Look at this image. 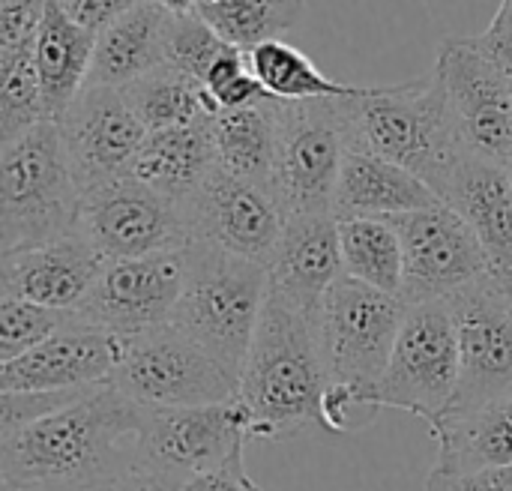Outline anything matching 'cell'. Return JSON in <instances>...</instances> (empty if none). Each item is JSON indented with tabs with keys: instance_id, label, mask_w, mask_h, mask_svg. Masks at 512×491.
<instances>
[{
	"instance_id": "1",
	"label": "cell",
	"mask_w": 512,
	"mask_h": 491,
	"mask_svg": "<svg viewBox=\"0 0 512 491\" xmlns=\"http://www.w3.org/2000/svg\"><path fill=\"white\" fill-rule=\"evenodd\" d=\"M144 408L102 384L0 447L12 491H96L141 465Z\"/></svg>"
},
{
	"instance_id": "2",
	"label": "cell",
	"mask_w": 512,
	"mask_h": 491,
	"mask_svg": "<svg viewBox=\"0 0 512 491\" xmlns=\"http://www.w3.org/2000/svg\"><path fill=\"white\" fill-rule=\"evenodd\" d=\"M324 393L318 324L267 291L237 390L249 414V438L279 441L306 426L324 429Z\"/></svg>"
},
{
	"instance_id": "3",
	"label": "cell",
	"mask_w": 512,
	"mask_h": 491,
	"mask_svg": "<svg viewBox=\"0 0 512 491\" xmlns=\"http://www.w3.org/2000/svg\"><path fill=\"white\" fill-rule=\"evenodd\" d=\"M339 111L351 150L375 153L420 177L438 198L444 195L465 147L435 66L408 84L360 87L339 99Z\"/></svg>"
},
{
	"instance_id": "4",
	"label": "cell",
	"mask_w": 512,
	"mask_h": 491,
	"mask_svg": "<svg viewBox=\"0 0 512 491\" xmlns=\"http://www.w3.org/2000/svg\"><path fill=\"white\" fill-rule=\"evenodd\" d=\"M78 210L81 189L54 120L0 147V261L69 237Z\"/></svg>"
},
{
	"instance_id": "5",
	"label": "cell",
	"mask_w": 512,
	"mask_h": 491,
	"mask_svg": "<svg viewBox=\"0 0 512 491\" xmlns=\"http://www.w3.org/2000/svg\"><path fill=\"white\" fill-rule=\"evenodd\" d=\"M267 291V267L204 243H189L183 291L168 324L240 378Z\"/></svg>"
},
{
	"instance_id": "6",
	"label": "cell",
	"mask_w": 512,
	"mask_h": 491,
	"mask_svg": "<svg viewBox=\"0 0 512 491\" xmlns=\"http://www.w3.org/2000/svg\"><path fill=\"white\" fill-rule=\"evenodd\" d=\"M405 315L408 303L402 297L381 294L348 276L327 291L318 312L321 363L327 384L348 390L357 408H369Z\"/></svg>"
},
{
	"instance_id": "7",
	"label": "cell",
	"mask_w": 512,
	"mask_h": 491,
	"mask_svg": "<svg viewBox=\"0 0 512 491\" xmlns=\"http://www.w3.org/2000/svg\"><path fill=\"white\" fill-rule=\"evenodd\" d=\"M108 387L144 411L198 408L237 399L240 378L171 324L120 339Z\"/></svg>"
},
{
	"instance_id": "8",
	"label": "cell",
	"mask_w": 512,
	"mask_h": 491,
	"mask_svg": "<svg viewBox=\"0 0 512 491\" xmlns=\"http://www.w3.org/2000/svg\"><path fill=\"white\" fill-rule=\"evenodd\" d=\"M345 150L339 99L276 102L270 192L285 219L333 216V195Z\"/></svg>"
},
{
	"instance_id": "9",
	"label": "cell",
	"mask_w": 512,
	"mask_h": 491,
	"mask_svg": "<svg viewBox=\"0 0 512 491\" xmlns=\"http://www.w3.org/2000/svg\"><path fill=\"white\" fill-rule=\"evenodd\" d=\"M459 372V333L447 300L408 306L390 363L369 396V411L393 408L432 426L447 414Z\"/></svg>"
},
{
	"instance_id": "10",
	"label": "cell",
	"mask_w": 512,
	"mask_h": 491,
	"mask_svg": "<svg viewBox=\"0 0 512 491\" xmlns=\"http://www.w3.org/2000/svg\"><path fill=\"white\" fill-rule=\"evenodd\" d=\"M447 306L459 333V387L447 414H468L512 399V306L495 279L480 276L465 285Z\"/></svg>"
},
{
	"instance_id": "11",
	"label": "cell",
	"mask_w": 512,
	"mask_h": 491,
	"mask_svg": "<svg viewBox=\"0 0 512 491\" xmlns=\"http://www.w3.org/2000/svg\"><path fill=\"white\" fill-rule=\"evenodd\" d=\"M186 279V249L126 261H105L96 282L75 306L81 327L129 339L171 321Z\"/></svg>"
},
{
	"instance_id": "12",
	"label": "cell",
	"mask_w": 512,
	"mask_h": 491,
	"mask_svg": "<svg viewBox=\"0 0 512 491\" xmlns=\"http://www.w3.org/2000/svg\"><path fill=\"white\" fill-rule=\"evenodd\" d=\"M78 231L102 261L177 252L192 243L180 207L129 174L81 195Z\"/></svg>"
},
{
	"instance_id": "13",
	"label": "cell",
	"mask_w": 512,
	"mask_h": 491,
	"mask_svg": "<svg viewBox=\"0 0 512 491\" xmlns=\"http://www.w3.org/2000/svg\"><path fill=\"white\" fill-rule=\"evenodd\" d=\"M465 153L507 165L512 159V78L474 42L450 36L435 63Z\"/></svg>"
},
{
	"instance_id": "14",
	"label": "cell",
	"mask_w": 512,
	"mask_h": 491,
	"mask_svg": "<svg viewBox=\"0 0 512 491\" xmlns=\"http://www.w3.org/2000/svg\"><path fill=\"white\" fill-rule=\"evenodd\" d=\"M390 222L402 243V300L408 306L447 300L492 273L480 240L447 204L402 213Z\"/></svg>"
},
{
	"instance_id": "15",
	"label": "cell",
	"mask_w": 512,
	"mask_h": 491,
	"mask_svg": "<svg viewBox=\"0 0 512 491\" xmlns=\"http://www.w3.org/2000/svg\"><path fill=\"white\" fill-rule=\"evenodd\" d=\"M192 243L270 267L285 216L267 186L213 168L192 198L180 207Z\"/></svg>"
},
{
	"instance_id": "16",
	"label": "cell",
	"mask_w": 512,
	"mask_h": 491,
	"mask_svg": "<svg viewBox=\"0 0 512 491\" xmlns=\"http://www.w3.org/2000/svg\"><path fill=\"white\" fill-rule=\"evenodd\" d=\"M246 441L249 414L237 399L198 408L144 411L141 465L186 483L243 456Z\"/></svg>"
},
{
	"instance_id": "17",
	"label": "cell",
	"mask_w": 512,
	"mask_h": 491,
	"mask_svg": "<svg viewBox=\"0 0 512 491\" xmlns=\"http://www.w3.org/2000/svg\"><path fill=\"white\" fill-rule=\"evenodd\" d=\"M72 177L84 192L120 180L147 138L123 90L87 84L57 120Z\"/></svg>"
},
{
	"instance_id": "18",
	"label": "cell",
	"mask_w": 512,
	"mask_h": 491,
	"mask_svg": "<svg viewBox=\"0 0 512 491\" xmlns=\"http://www.w3.org/2000/svg\"><path fill=\"white\" fill-rule=\"evenodd\" d=\"M120 339L81 327L75 318L63 330L0 366V393H81L111 381Z\"/></svg>"
},
{
	"instance_id": "19",
	"label": "cell",
	"mask_w": 512,
	"mask_h": 491,
	"mask_svg": "<svg viewBox=\"0 0 512 491\" xmlns=\"http://www.w3.org/2000/svg\"><path fill=\"white\" fill-rule=\"evenodd\" d=\"M270 294L318 324L327 291L345 276L339 222L333 216L285 219L276 255L267 267Z\"/></svg>"
},
{
	"instance_id": "20",
	"label": "cell",
	"mask_w": 512,
	"mask_h": 491,
	"mask_svg": "<svg viewBox=\"0 0 512 491\" xmlns=\"http://www.w3.org/2000/svg\"><path fill=\"white\" fill-rule=\"evenodd\" d=\"M99 252L81 231L0 261V297L48 312H75L102 270Z\"/></svg>"
},
{
	"instance_id": "21",
	"label": "cell",
	"mask_w": 512,
	"mask_h": 491,
	"mask_svg": "<svg viewBox=\"0 0 512 491\" xmlns=\"http://www.w3.org/2000/svg\"><path fill=\"white\" fill-rule=\"evenodd\" d=\"M480 240L492 273L512 267V183L507 165L465 153L441 195Z\"/></svg>"
},
{
	"instance_id": "22",
	"label": "cell",
	"mask_w": 512,
	"mask_h": 491,
	"mask_svg": "<svg viewBox=\"0 0 512 491\" xmlns=\"http://www.w3.org/2000/svg\"><path fill=\"white\" fill-rule=\"evenodd\" d=\"M435 204H441V198L411 171L366 150H345L333 195L336 222L393 219Z\"/></svg>"
},
{
	"instance_id": "23",
	"label": "cell",
	"mask_w": 512,
	"mask_h": 491,
	"mask_svg": "<svg viewBox=\"0 0 512 491\" xmlns=\"http://www.w3.org/2000/svg\"><path fill=\"white\" fill-rule=\"evenodd\" d=\"M213 168L216 156L210 120H201L180 129L147 132L129 177H135L156 195L168 198L171 204L183 207Z\"/></svg>"
},
{
	"instance_id": "24",
	"label": "cell",
	"mask_w": 512,
	"mask_h": 491,
	"mask_svg": "<svg viewBox=\"0 0 512 491\" xmlns=\"http://www.w3.org/2000/svg\"><path fill=\"white\" fill-rule=\"evenodd\" d=\"M96 33L78 27L57 0H45L42 24L33 42V60L42 84L45 117L60 120L75 96L87 87Z\"/></svg>"
},
{
	"instance_id": "25",
	"label": "cell",
	"mask_w": 512,
	"mask_h": 491,
	"mask_svg": "<svg viewBox=\"0 0 512 491\" xmlns=\"http://www.w3.org/2000/svg\"><path fill=\"white\" fill-rule=\"evenodd\" d=\"M165 21L168 15L156 3L144 0L132 12L111 21L105 30H99L87 84L123 90L141 75L162 66Z\"/></svg>"
},
{
	"instance_id": "26",
	"label": "cell",
	"mask_w": 512,
	"mask_h": 491,
	"mask_svg": "<svg viewBox=\"0 0 512 491\" xmlns=\"http://www.w3.org/2000/svg\"><path fill=\"white\" fill-rule=\"evenodd\" d=\"M429 429L438 441V471L512 468V399L468 414H441Z\"/></svg>"
},
{
	"instance_id": "27",
	"label": "cell",
	"mask_w": 512,
	"mask_h": 491,
	"mask_svg": "<svg viewBox=\"0 0 512 491\" xmlns=\"http://www.w3.org/2000/svg\"><path fill=\"white\" fill-rule=\"evenodd\" d=\"M216 168L270 189L276 156V99L210 117Z\"/></svg>"
},
{
	"instance_id": "28",
	"label": "cell",
	"mask_w": 512,
	"mask_h": 491,
	"mask_svg": "<svg viewBox=\"0 0 512 491\" xmlns=\"http://www.w3.org/2000/svg\"><path fill=\"white\" fill-rule=\"evenodd\" d=\"M123 96L147 132L180 129L219 114L210 93L195 78L171 66H156L153 72L141 75L123 87Z\"/></svg>"
},
{
	"instance_id": "29",
	"label": "cell",
	"mask_w": 512,
	"mask_h": 491,
	"mask_svg": "<svg viewBox=\"0 0 512 491\" xmlns=\"http://www.w3.org/2000/svg\"><path fill=\"white\" fill-rule=\"evenodd\" d=\"M249 69L258 84L276 102H309V99H345L354 96L357 84H342L324 75L300 48L282 39H270L246 51Z\"/></svg>"
},
{
	"instance_id": "30",
	"label": "cell",
	"mask_w": 512,
	"mask_h": 491,
	"mask_svg": "<svg viewBox=\"0 0 512 491\" xmlns=\"http://www.w3.org/2000/svg\"><path fill=\"white\" fill-rule=\"evenodd\" d=\"M198 18L240 51L282 39L306 15V0H198Z\"/></svg>"
},
{
	"instance_id": "31",
	"label": "cell",
	"mask_w": 512,
	"mask_h": 491,
	"mask_svg": "<svg viewBox=\"0 0 512 491\" xmlns=\"http://www.w3.org/2000/svg\"><path fill=\"white\" fill-rule=\"evenodd\" d=\"M339 249L348 279L402 297V243L390 219L339 222Z\"/></svg>"
},
{
	"instance_id": "32",
	"label": "cell",
	"mask_w": 512,
	"mask_h": 491,
	"mask_svg": "<svg viewBox=\"0 0 512 491\" xmlns=\"http://www.w3.org/2000/svg\"><path fill=\"white\" fill-rule=\"evenodd\" d=\"M45 117L33 45L0 57V147L39 126Z\"/></svg>"
},
{
	"instance_id": "33",
	"label": "cell",
	"mask_w": 512,
	"mask_h": 491,
	"mask_svg": "<svg viewBox=\"0 0 512 491\" xmlns=\"http://www.w3.org/2000/svg\"><path fill=\"white\" fill-rule=\"evenodd\" d=\"M225 48H228V42L219 39L213 33V27H207L198 18V12L168 15L165 33H162V66H171L201 84L207 69L216 63V57Z\"/></svg>"
},
{
	"instance_id": "34",
	"label": "cell",
	"mask_w": 512,
	"mask_h": 491,
	"mask_svg": "<svg viewBox=\"0 0 512 491\" xmlns=\"http://www.w3.org/2000/svg\"><path fill=\"white\" fill-rule=\"evenodd\" d=\"M66 324H72V312H48L12 297H0V366L12 363Z\"/></svg>"
},
{
	"instance_id": "35",
	"label": "cell",
	"mask_w": 512,
	"mask_h": 491,
	"mask_svg": "<svg viewBox=\"0 0 512 491\" xmlns=\"http://www.w3.org/2000/svg\"><path fill=\"white\" fill-rule=\"evenodd\" d=\"M84 393V390H81ZM81 393H0V447L39 417L63 408Z\"/></svg>"
},
{
	"instance_id": "36",
	"label": "cell",
	"mask_w": 512,
	"mask_h": 491,
	"mask_svg": "<svg viewBox=\"0 0 512 491\" xmlns=\"http://www.w3.org/2000/svg\"><path fill=\"white\" fill-rule=\"evenodd\" d=\"M45 0H0V57L36 42Z\"/></svg>"
},
{
	"instance_id": "37",
	"label": "cell",
	"mask_w": 512,
	"mask_h": 491,
	"mask_svg": "<svg viewBox=\"0 0 512 491\" xmlns=\"http://www.w3.org/2000/svg\"><path fill=\"white\" fill-rule=\"evenodd\" d=\"M60 9L84 30L99 33L105 30L111 21H117L120 15L132 12L135 6H141L144 0H57Z\"/></svg>"
},
{
	"instance_id": "38",
	"label": "cell",
	"mask_w": 512,
	"mask_h": 491,
	"mask_svg": "<svg viewBox=\"0 0 512 491\" xmlns=\"http://www.w3.org/2000/svg\"><path fill=\"white\" fill-rule=\"evenodd\" d=\"M426 491H512V468H492L477 474H450L432 471Z\"/></svg>"
},
{
	"instance_id": "39",
	"label": "cell",
	"mask_w": 512,
	"mask_h": 491,
	"mask_svg": "<svg viewBox=\"0 0 512 491\" xmlns=\"http://www.w3.org/2000/svg\"><path fill=\"white\" fill-rule=\"evenodd\" d=\"M180 491H264L249 474H246V465H243V456L231 459L228 465L216 468V471H207V474H198L192 480H186Z\"/></svg>"
},
{
	"instance_id": "40",
	"label": "cell",
	"mask_w": 512,
	"mask_h": 491,
	"mask_svg": "<svg viewBox=\"0 0 512 491\" xmlns=\"http://www.w3.org/2000/svg\"><path fill=\"white\" fill-rule=\"evenodd\" d=\"M180 480L162 474V471H153L147 465H138L114 480H108L105 486H99L96 491H180Z\"/></svg>"
},
{
	"instance_id": "41",
	"label": "cell",
	"mask_w": 512,
	"mask_h": 491,
	"mask_svg": "<svg viewBox=\"0 0 512 491\" xmlns=\"http://www.w3.org/2000/svg\"><path fill=\"white\" fill-rule=\"evenodd\" d=\"M474 42L507 72L512 75V30H483L474 36Z\"/></svg>"
},
{
	"instance_id": "42",
	"label": "cell",
	"mask_w": 512,
	"mask_h": 491,
	"mask_svg": "<svg viewBox=\"0 0 512 491\" xmlns=\"http://www.w3.org/2000/svg\"><path fill=\"white\" fill-rule=\"evenodd\" d=\"M150 3H156L165 15H189L195 12L198 0H150Z\"/></svg>"
},
{
	"instance_id": "43",
	"label": "cell",
	"mask_w": 512,
	"mask_h": 491,
	"mask_svg": "<svg viewBox=\"0 0 512 491\" xmlns=\"http://www.w3.org/2000/svg\"><path fill=\"white\" fill-rule=\"evenodd\" d=\"M486 30H512V0H501L498 12H495L492 24Z\"/></svg>"
},
{
	"instance_id": "44",
	"label": "cell",
	"mask_w": 512,
	"mask_h": 491,
	"mask_svg": "<svg viewBox=\"0 0 512 491\" xmlns=\"http://www.w3.org/2000/svg\"><path fill=\"white\" fill-rule=\"evenodd\" d=\"M495 279H498V282H501L504 288H510V291H512V267H510V270H504V273H495Z\"/></svg>"
},
{
	"instance_id": "45",
	"label": "cell",
	"mask_w": 512,
	"mask_h": 491,
	"mask_svg": "<svg viewBox=\"0 0 512 491\" xmlns=\"http://www.w3.org/2000/svg\"><path fill=\"white\" fill-rule=\"evenodd\" d=\"M0 491H12V486H9V480L3 477V471H0Z\"/></svg>"
},
{
	"instance_id": "46",
	"label": "cell",
	"mask_w": 512,
	"mask_h": 491,
	"mask_svg": "<svg viewBox=\"0 0 512 491\" xmlns=\"http://www.w3.org/2000/svg\"><path fill=\"white\" fill-rule=\"evenodd\" d=\"M501 288H504V285H501ZM504 294H507V300H510V306H512V291H510V288H504Z\"/></svg>"
},
{
	"instance_id": "47",
	"label": "cell",
	"mask_w": 512,
	"mask_h": 491,
	"mask_svg": "<svg viewBox=\"0 0 512 491\" xmlns=\"http://www.w3.org/2000/svg\"><path fill=\"white\" fill-rule=\"evenodd\" d=\"M507 171H510V183H512V159H510V162H507Z\"/></svg>"
},
{
	"instance_id": "48",
	"label": "cell",
	"mask_w": 512,
	"mask_h": 491,
	"mask_svg": "<svg viewBox=\"0 0 512 491\" xmlns=\"http://www.w3.org/2000/svg\"><path fill=\"white\" fill-rule=\"evenodd\" d=\"M510 78H512V75H510Z\"/></svg>"
}]
</instances>
